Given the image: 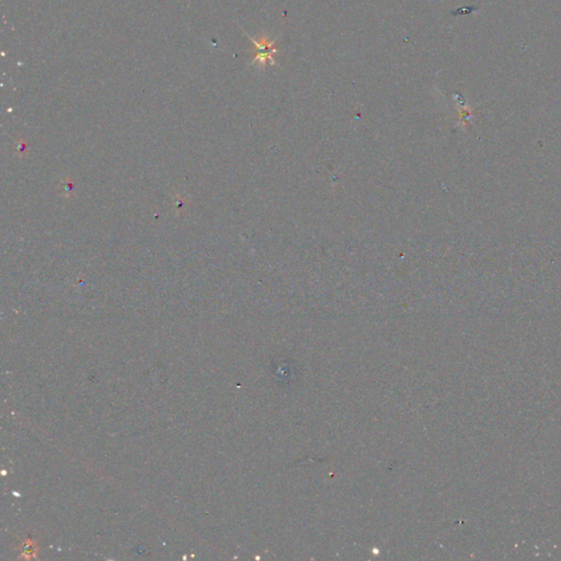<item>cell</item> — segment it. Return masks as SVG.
<instances>
[{
	"label": "cell",
	"instance_id": "cell-1",
	"mask_svg": "<svg viewBox=\"0 0 561 561\" xmlns=\"http://www.w3.org/2000/svg\"><path fill=\"white\" fill-rule=\"evenodd\" d=\"M253 43V60L252 64H258L261 67H266L268 64L274 65V56L278 54V49L275 47V42L269 40L266 35H261L258 41L249 36Z\"/></svg>",
	"mask_w": 561,
	"mask_h": 561
}]
</instances>
